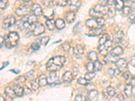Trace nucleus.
<instances>
[{
	"instance_id": "3c124183",
	"label": "nucleus",
	"mask_w": 135,
	"mask_h": 101,
	"mask_svg": "<svg viewBox=\"0 0 135 101\" xmlns=\"http://www.w3.org/2000/svg\"><path fill=\"white\" fill-rule=\"evenodd\" d=\"M86 97L81 94L77 95L75 97V101H86Z\"/></svg>"
},
{
	"instance_id": "a211bd4d",
	"label": "nucleus",
	"mask_w": 135,
	"mask_h": 101,
	"mask_svg": "<svg viewBox=\"0 0 135 101\" xmlns=\"http://www.w3.org/2000/svg\"><path fill=\"white\" fill-rule=\"evenodd\" d=\"M102 32H103V31L101 28H93L91 30L88 35L89 37H98L102 34Z\"/></svg>"
},
{
	"instance_id": "2f4dec72",
	"label": "nucleus",
	"mask_w": 135,
	"mask_h": 101,
	"mask_svg": "<svg viewBox=\"0 0 135 101\" xmlns=\"http://www.w3.org/2000/svg\"><path fill=\"white\" fill-rule=\"evenodd\" d=\"M37 20V16L34 15V14L33 15L29 16L28 17H26V20H27V22L30 25H32L35 23H36Z\"/></svg>"
},
{
	"instance_id": "49530a36",
	"label": "nucleus",
	"mask_w": 135,
	"mask_h": 101,
	"mask_svg": "<svg viewBox=\"0 0 135 101\" xmlns=\"http://www.w3.org/2000/svg\"><path fill=\"white\" fill-rule=\"evenodd\" d=\"M8 4V0H0V9H4Z\"/></svg>"
},
{
	"instance_id": "0e129e2a",
	"label": "nucleus",
	"mask_w": 135,
	"mask_h": 101,
	"mask_svg": "<svg viewBox=\"0 0 135 101\" xmlns=\"http://www.w3.org/2000/svg\"><path fill=\"white\" fill-rule=\"evenodd\" d=\"M86 101H88V100H86ZM89 101H90V100H89Z\"/></svg>"
},
{
	"instance_id": "bf43d9fd",
	"label": "nucleus",
	"mask_w": 135,
	"mask_h": 101,
	"mask_svg": "<svg viewBox=\"0 0 135 101\" xmlns=\"http://www.w3.org/2000/svg\"><path fill=\"white\" fill-rule=\"evenodd\" d=\"M0 101H6V99L2 96H0Z\"/></svg>"
},
{
	"instance_id": "e2e57ef3",
	"label": "nucleus",
	"mask_w": 135,
	"mask_h": 101,
	"mask_svg": "<svg viewBox=\"0 0 135 101\" xmlns=\"http://www.w3.org/2000/svg\"><path fill=\"white\" fill-rule=\"evenodd\" d=\"M123 2H128V0H122Z\"/></svg>"
},
{
	"instance_id": "dca6fc26",
	"label": "nucleus",
	"mask_w": 135,
	"mask_h": 101,
	"mask_svg": "<svg viewBox=\"0 0 135 101\" xmlns=\"http://www.w3.org/2000/svg\"><path fill=\"white\" fill-rule=\"evenodd\" d=\"M134 86L131 84H127L124 88V92L128 97H130L134 94Z\"/></svg>"
},
{
	"instance_id": "f704fd0d",
	"label": "nucleus",
	"mask_w": 135,
	"mask_h": 101,
	"mask_svg": "<svg viewBox=\"0 0 135 101\" xmlns=\"http://www.w3.org/2000/svg\"><path fill=\"white\" fill-rule=\"evenodd\" d=\"M89 15L91 16L93 18H99V17H103L102 14L95 12L93 9H90V11H89Z\"/></svg>"
},
{
	"instance_id": "37998d69",
	"label": "nucleus",
	"mask_w": 135,
	"mask_h": 101,
	"mask_svg": "<svg viewBox=\"0 0 135 101\" xmlns=\"http://www.w3.org/2000/svg\"><path fill=\"white\" fill-rule=\"evenodd\" d=\"M35 72L34 70H31L26 74V78L29 79L30 80H32L35 78Z\"/></svg>"
},
{
	"instance_id": "5701e85b",
	"label": "nucleus",
	"mask_w": 135,
	"mask_h": 101,
	"mask_svg": "<svg viewBox=\"0 0 135 101\" xmlns=\"http://www.w3.org/2000/svg\"><path fill=\"white\" fill-rule=\"evenodd\" d=\"M118 59V57L115 55H112L109 53V55H107L105 57V61L106 63H115V61Z\"/></svg>"
},
{
	"instance_id": "c85d7f7f",
	"label": "nucleus",
	"mask_w": 135,
	"mask_h": 101,
	"mask_svg": "<svg viewBox=\"0 0 135 101\" xmlns=\"http://www.w3.org/2000/svg\"><path fill=\"white\" fill-rule=\"evenodd\" d=\"M88 58L90 61H95L98 60V57H97V54L95 51H91L88 54Z\"/></svg>"
},
{
	"instance_id": "72a5a7b5",
	"label": "nucleus",
	"mask_w": 135,
	"mask_h": 101,
	"mask_svg": "<svg viewBox=\"0 0 135 101\" xmlns=\"http://www.w3.org/2000/svg\"><path fill=\"white\" fill-rule=\"evenodd\" d=\"M93 67H94V72H98L100 71L102 68V64L100 61L98 60L94 61L93 63Z\"/></svg>"
},
{
	"instance_id": "13d9d810",
	"label": "nucleus",
	"mask_w": 135,
	"mask_h": 101,
	"mask_svg": "<svg viewBox=\"0 0 135 101\" xmlns=\"http://www.w3.org/2000/svg\"><path fill=\"white\" fill-rule=\"evenodd\" d=\"M103 97H104V98H105V99H108V98H109V97L108 96V94H107V92H106L105 90H104L103 91Z\"/></svg>"
},
{
	"instance_id": "423d86ee",
	"label": "nucleus",
	"mask_w": 135,
	"mask_h": 101,
	"mask_svg": "<svg viewBox=\"0 0 135 101\" xmlns=\"http://www.w3.org/2000/svg\"><path fill=\"white\" fill-rule=\"evenodd\" d=\"M43 15L45 19L51 20L54 16V9L50 7H46L45 9H43Z\"/></svg>"
},
{
	"instance_id": "cd10ccee",
	"label": "nucleus",
	"mask_w": 135,
	"mask_h": 101,
	"mask_svg": "<svg viewBox=\"0 0 135 101\" xmlns=\"http://www.w3.org/2000/svg\"><path fill=\"white\" fill-rule=\"evenodd\" d=\"M105 91L106 92H107V94H108V96L109 97V98L114 97V96L116 94L115 89L113 87H112V86H108V87L105 89Z\"/></svg>"
},
{
	"instance_id": "aec40b11",
	"label": "nucleus",
	"mask_w": 135,
	"mask_h": 101,
	"mask_svg": "<svg viewBox=\"0 0 135 101\" xmlns=\"http://www.w3.org/2000/svg\"><path fill=\"white\" fill-rule=\"evenodd\" d=\"M123 52H124V50H123L122 48L120 46H117L111 50L110 53L112 54V55L117 56V57H119V56H120L121 55H122Z\"/></svg>"
},
{
	"instance_id": "a878e982",
	"label": "nucleus",
	"mask_w": 135,
	"mask_h": 101,
	"mask_svg": "<svg viewBox=\"0 0 135 101\" xmlns=\"http://www.w3.org/2000/svg\"><path fill=\"white\" fill-rule=\"evenodd\" d=\"M45 24H46L47 28L49 31H53V30L55 28V21L54 20V19H51V20H47L45 22Z\"/></svg>"
},
{
	"instance_id": "864d4df0",
	"label": "nucleus",
	"mask_w": 135,
	"mask_h": 101,
	"mask_svg": "<svg viewBox=\"0 0 135 101\" xmlns=\"http://www.w3.org/2000/svg\"><path fill=\"white\" fill-rule=\"evenodd\" d=\"M116 97L120 101H124V95H123L122 93L118 94Z\"/></svg>"
},
{
	"instance_id": "f8f14e48",
	"label": "nucleus",
	"mask_w": 135,
	"mask_h": 101,
	"mask_svg": "<svg viewBox=\"0 0 135 101\" xmlns=\"http://www.w3.org/2000/svg\"><path fill=\"white\" fill-rule=\"evenodd\" d=\"M84 53V47L81 44H77L73 49V53L76 57H80Z\"/></svg>"
},
{
	"instance_id": "412c9836",
	"label": "nucleus",
	"mask_w": 135,
	"mask_h": 101,
	"mask_svg": "<svg viewBox=\"0 0 135 101\" xmlns=\"http://www.w3.org/2000/svg\"><path fill=\"white\" fill-rule=\"evenodd\" d=\"M38 84L41 87H44L47 84V78L45 75H41L38 78Z\"/></svg>"
},
{
	"instance_id": "393cba45",
	"label": "nucleus",
	"mask_w": 135,
	"mask_h": 101,
	"mask_svg": "<svg viewBox=\"0 0 135 101\" xmlns=\"http://www.w3.org/2000/svg\"><path fill=\"white\" fill-rule=\"evenodd\" d=\"M5 94H6L7 97H9L11 98H14L16 97L15 92L13 90L12 88H11L10 87H6L5 88Z\"/></svg>"
},
{
	"instance_id": "603ef678",
	"label": "nucleus",
	"mask_w": 135,
	"mask_h": 101,
	"mask_svg": "<svg viewBox=\"0 0 135 101\" xmlns=\"http://www.w3.org/2000/svg\"><path fill=\"white\" fill-rule=\"evenodd\" d=\"M16 81L18 82V84H22V83H25V81H26V77L25 76H20L18 77V78H17L16 80Z\"/></svg>"
},
{
	"instance_id": "6ab92c4d",
	"label": "nucleus",
	"mask_w": 135,
	"mask_h": 101,
	"mask_svg": "<svg viewBox=\"0 0 135 101\" xmlns=\"http://www.w3.org/2000/svg\"><path fill=\"white\" fill-rule=\"evenodd\" d=\"M99 92L96 90H92L89 93V99L90 101H97L98 99Z\"/></svg>"
},
{
	"instance_id": "7ed1b4c3",
	"label": "nucleus",
	"mask_w": 135,
	"mask_h": 101,
	"mask_svg": "<svg viewBox=\"0 0 135 101\" xmlns=\"http://www.w3.org/2000/svg\"><path fill=\"white\" fill-rule=\"evenodd\" d=\"M23 6L19 7L16 9V14L18 16H25L29 14L31 11V7L30 6L28 2H25Z\"/></svg>"
},
{
	"instance_id": "e433bc0d",
	"label": "nucleus",
	"mask_w": 135,
	"mask_h": 101,
	"mask_svg": "<svg viewBox=\"0 0 135 101\" xmlns=\"http://www.w3.org/2000/svg\"><path fill=\"white\" fill-rule=\"evenodd\" d=\"M95 20L97 22V26H98L99 28H101V26H103L105 24V20L103 17H99V18H95Z\"/></svg>"
},
{
	"instance_id": "c756f323",
	"label": "nucleus",
	"mask_w": 135,
	"mask_h": 101,
	"mask_svg": "<svg viewBox=\"0 0 135 101\" xmlns=\"http://www.w3.org/2000/svg\"><path fill=\"white\" fill-rule=\"evenodd\" d=\"M99 51L100 54L103 56H106L108 54V49L106 47H105L102 44H99L98 47Z\"/></svg>"
},
{
	"instance_id": "2eb2a0df",
	"label": "nucleus",
	"mask_w": 135,
	"mask_h": 101,
	"mask_svg": "<svg viewBox=\"0 0 135 101\" xmlns=\"http://www.w3.org/2000/svg\"><path fill=\"white\" fill-rule=\"evenodd\" d=\"M124 32L122 31H118V32H115L114 34V40L113 41L115 43V44H118V43H120L123 40V38H124Z\"/></svg>"
},
{
	"instance_id": "f257e3e1",
	"label": "nucleus",
	"mask_w": 135,
	"mask_h": 101,
	"mask_svg": "<svg viewBox=\"0 0 135 101\" xmlns=\"http://www.w3.org/2000/svg\"><path fill=\"white\" fill-rule=\"evenodd\" d=\"M66 62V58L64 56H55L52 57L47 63V70L49 72H56L63 67L64 64Z\"/></svg>"
},
{
	"instance_id": "680f3d73",
	"label": "nucleus",
	"mask_w": 135,
	"mask_h": 101,
	"mask_svg": "<svg viewBox=\"0 0 135 101\" xmlns=\"http://www.w3.org/2000/svg\"><path fill=\"white\" fill-rule=\"evenodd\" d=\"M130 1H131V2H132V3H133V4H134V0H130Z\"/></svg>"
},
{
	"instance_id": "ddd939ff",
	"label": "nucleus",
	"mask_w": 135,
	"mask_h": 101,
	"mask_svg": "<svg viewBox=\"0 0 135 101\" xmlns=\"http://www.w3.org/2000/svg\"><path fill=\"white\" fill-rule=\"evenodd\" d=\"M13 90L15 92L16 97H22L24 94V88L22 87L19 84H16L13 86Z\"/></svg>"
},
{
	"instance_id": "c9c22d12",
	"label": "nucleus",
	"mask_w": 135,
	"mask_h": 101,
	"mask_svg": "<svg viewBox=\"0 0 135 101\" xmlns=\"http://www.w3.org/2000/svg\"><path fill=\"white\" fill-rule=\"evenodd\" d=\"M122 16H127L131 12L132 9L129 6H124L122 8Z\"/></svg>"
},
{
	"instance_id": "f03ea898",
	"label": "nucleus",
	"mask_w": 135,
	"mask_h": 101,
	"mask_svg": "<svg viewBox=\"0 0 135 101\" xmlns=\"http://www.w3.org/2000/svg\"><path fill=\"white\" fill-rule=\"evenodd\" d=\"M4 40L6 47L12 49L18 44L20 40V37L16 32H11L6 36Z\"/></svg>"
},
{
	"instance_id": "b1692460",
	"label": "nucleus",
	"mask_w": 135,
	"mask_h": 101,
	"mask_svg": "<svg viewBox=\"0 0 135 101\" xmlns=\"http://www.w3.org/2000/svg\"><path fill=\"white\" fill-rule=\"evenodd\" d=\"M55 26L58 30L63 29L65 27V26H66L65 21L63 20V19H61V18L57 19L56 21L55 22Z\"/></svg>"
},
{
	"instance_id": "1a4fd4ad",
	"label": "nucleus",
	"mask_w": 135,
	"mask_h": 101,
	"mask_svg": "<svg viewBox=\"0 0 135 101\" xmlns=\"http://www.w3.org/2000/svg\"><path fill=\"white\" fill-rule=\"evenodd\" d=\"M115 65H116V68H118L121 72L127 67L128 63L125 59H119L115 61Z\"/></svg>"
},
{
	"instance_id": "c03bdc74",
	"label": "nucleus",
	"mask_w": 135,
	"mask_h": 101,
	"mask_svg": "<svg viewBox=\"0 0 135 101\" xmlns=\"http://www.w3.org/2000/svg\"><path fill=\"white\" fill-rule=\"evenodd\" d=\"M78 83L79 84L83 85V86H86V85L89 84V82L87 80H86L84 78H80L78 80Z\"/></svg>"
},
{
	"instance_id": "ea45409f",
	"label": "nucleus",
	"mask_w": 135,
	"mask_h": 101,
	"mask_svg": "<svg viewBox=\"0 0 135 101\" xmlns=\"http://www.w3.org/2000/svg\"><path fill=\"white\" fill-rule=\"evenodd\" d=\"M29 84H30V86H31V88L33 90H37V89L40 87L38 83H37L35 80H31V82H29Z\"/></svg>"
},
{
	"instance_id": "6e6552de",
	"label": "nucleus",
	"mask_w": 135,
	"mask_h": 101,
	"mask_svg": "<svg viewBox=\"0 0 135 101\" xmlns=\"http://www.w3.org/2000/svg\"><path fill=\"white\" fill-rule=\"evenodd\" d=\"M81 6V1L80 0H70V11L76 12L78 10Z\"/></svg>"
},
{
	"instance_id": "7c9ffc66",
	"label": "nucleus",
	"mask_w": 135,
	"mask_h": 101,
	"mask_svg": "<svg viewBox=\"0 0 135 101\" xmlns=\"http://www.w3.org/2000/svg\"><path fill=\"white\" fill-rule=\"evenodd\" d=\"M52 1L54 4L62 7L66 6L68 2V0H52Z\"/></svg>"
},
{
	"instance_id": "a18cd8bd",
	"label": "nucleus",
	"mask_w": 135,
	"mask_h": 101,
	"mask_svg": "<svg viewBox=\"0 0 135 101\" xmlns=\"http://www.w3.org/2000/svg\"><path fill=\"white\" fill-rule=\"evenodd\" d=\"M108 15L109 18H113V17L115 16V8H110L108 9Z\"/></svg>"
},
{
	"instance_id": "4468645a",
	"label": "nucleus",
	"mask_w": 135,
	"mask_h": 101,
	"mask_svg": "<svg viewBox=\"0 0 135 101\" xmlns=\"http://www.w3.org/2000/svg\"><path fill=\"white\" fill-rule=\"evenodd\" d=\"M65 19L68 24L72 23L76 19V13L72 11L67 12L65 15Z\"/></svg>"
},
{
	"instance_id": "bb28decb",
	"label": "nucleus",
	"mask_w": 135,
	"mask_h": 101,
	"mask_svg": "<svg viewBox=\"0 0 135 101\" xmlns=\"http://www.w3.org/2000/svg\"><path fill=\"white\" fill-rule=\"evenodd\" d=\"M124 3L122 0H115L114 4H115V10H122L124 7Z\"/></svg>"
},
{
	"instance_id": "5fc2aeb1",
	"label": "nucleus",
	"mask_w": 135,
	"mask_h": 101,
	"mask_svg": "<svg viewBox=\"0 0 135 101\" xmlns=\"http://www.w3.org/2000/svg\"><path fill=\"white\" fill-rule=\"evenodd\" d=\"M128 20L131 24H134V14H131V15L130 16V17H129Z\"/></svg>"
},
{
	"instance_id": "79ce46f5",
	"label": "nucleus",
	"mask_w": 135,
	"mask_h": 101,
	"mask_svg": "<svg viewBox=\"0 0 135 101\" xmlns=\"http://www.w3.org/2000/svg\"><path fill=\"white\" fill-rule=\"evenodd\" d=\"M120 71L119 70L118 68H116V69H113V68H110V69H109V70H108V74H109L111 76L117 75H118V74H120Z\"/></svg>"
},
{
	"instance_id": "4be33fe9",
	"label": "nucleus",
	"mask_w": 135,
	"mask_h": 101,
	"mask_svg": "<svg viewBox=\"0 0 135 101\" xmlns=\"http://www.w3.org/2000/svg\"><path fill=\"white\" fill-rule=\"evenodd\" d=\"M86 26L89 28H99L97 26V22L95 20V18L89 19L86 21Z\"/></svg>"
},
{
	"instance_id": "58836bf2",
	"label": "nucleus",
	"mask_w": 135,
	"mask_h": 101,
	"mask_svg": "<svg viewBox=\"0 0 135 101\" xmlns=\"http://www.w3.org/2000/svg\"><path fill=\"white\" fill-rule=\"evenodd\" d=\"M39 40H40L41 44L43 45V46H45L49 43V40H50V37H48V36H45V37H41Z\"/></svg>"
},
{
	"instance_id": "f3484780",
	"label": "nucleus",
	"mask_w": 135,
	"mask_h": 101,
	"mask_svg": "<svg viewBox=\"0 0 135 101\" xmlns=\"http://www.w3.org/2000/svg\"><path fill=\"white\" fill-rule=\"evenodd\" d=\"M62 80L64 82L67 83H70L72 82V80H73V74L70 71H68L64 73V74L62 76Z\"/></svg>"
},
{
	"instance_id": "9b49d317",
	"label": "nucleus",
	"mask_w": 135,
	"mask_h": 101,
	"mask_svg": "<svg viewBox=\"0 0 135 101\" xmlns=\"http://www.w3.org/2000/svg\"><path fill=\"white\" fill-rule=\"evenodd\" d=\"M57 81H58V77L55 72H51L49 77L47 78V84L49 85H52L54 84H57Z\"/></svg>"
},
{
	"instance_id": "20e7f679",
	"label": "nucleus",
	"mask_w": 135,
	"mask_h": 101,
	"mask_svg": "<svg viewBox=\"0 0 135 101\" xmlns=\"http://www.w3.org/2000/svg\"><path fill=\"white\" fill-rule=\"evenodd\" d=\"M16 22L15 17L14 16H9L5 19L3 22L2 27L4 30L9 29L11 27H12Z\"/></svg>"
},
{
	"instance_id": "473e14b6",
	"label": "nucleus",
	"mask_w": 135,
	"mask_h": 101,
	"mask_svg": "<svg viewBox=\"0 0 135 101\" xmlns=\"http://www.w3.org/2000/svg\"><path fill=\"white\" fill-rule=\"evenodd\" d=\"M109 39V37L108 34H103V36H101V37L99 40V44H104Z\"/></svg>"
},
{
	"instance_id": "8fccbe9b",
	"label": "nucleus",
	"mask_w": 135,
	"mask_h": 101,
	"mask_svg": "<svg viewBox=\"0 0 135 101\" xmlns=\"http://www.w3.org/2000/svg\"><path fill=\"white\" fill-rule=\"evenodd\" d=\"M39 48H40V44L37 43V42H35V43H32V44H31V49L32 50H37L38 49H39Z\"/></svg>"
},
{
	"instance_id": "39448f33",
	"label": "nucleus",
	"mask_w": 135,
	"mask_h": 101,
	"mask_svg": "<svg viewBox=\"0 0 135 101\" xmlns=\"http://www.w3.org/2000/svg\"><path fill=\"white\" fill-rule=\"evenodd\" d=\"M32 28V33L34 36H38L43 34V32L45 31V28L44 25H43L42 24H36L35 23L32 25L31 26Z\"/></svg>"
},
{
	"instance_id": "052dcab7",
	"label": "nucleus",
	"mask_w": 135,
	"mask_h": 101,
	"mask_svg": "<svg viewBox=\"0 0 135 101\" xmlns=\"http://www.w3.org/2000/svg\"><path fill=\"white\" fill-rule=\"evenodd\" d=\"M22 2H30L31 0H22Z\"/></svg>"
},
{
	"instance_id": "0eeeda50",
	"label": "nucleus",
	"mask_w": 135,
	"mask_h": 101,
	"mask_svg": "<svg viewBox=\"0 0 135 101\" xmlns=\"http://www.w3.org/2000/svg\"><path fill=\"white\" fill-rule=\"evenodd\" d=\"M31 11L36 16H41L43 15V8H41V5L38 3H34L31 6Z\"/></svg>"
},
{
	"instance_id": "de8ad7c7",
	"label": "nucleus",
	"mask_w": 135,
	"mask_h": 101,
	"mask_svg": "<svg viewBox=\"0 0 135 101\" xmlns=\"http://www.w3.org/2000/svg\"><path fill=\"white\" fill-rule=\"evenodd\" d=\"M86 69L89 72H94V67H93V62H89L86 65Z\"/></svg>"
},
{
	"instance_id": "9d476101",
	"label": "nucleus",
	"mask_w": 135,
	"mask_h": 101,
	"mask_svg": "<svg viewBox=\"0 0 135 101\" xmlns=\"http://www.w3.org/2000/svg\"><path fill=\"white\" fill-rule=\"evenodd\" d=\"M108 9H109V8H108L107 6H103V5H101L99 3V4L95 6L93 9L95 12L100 13V14H101L103 16H104L105 14H106L108 13Z\"/></svg>"
},
{
	"instance_id": "4c0bfd02",
	"label": "nucleus",
	"mask_w": 135,
	"mask_h": 101,
	"mask_svg": "<svg viewBox=\"0 0 135 101\" xmlns=\"http://www.w3.org/2000/svg\"><path fill=\"white\" fill-rule=\"evenodd\" d=\"M95 75H96V74H95V72H89L85 74V75H84V78H85L86 80H87L88 81H89V80L93 79V78L95 77Z\"/></svg>"
},
{
	"instance_id": "a19ab883",
	"label": "nucleus",
	"mask_w": 135,
	"mask_h": 101,
	"mask_svg": "<svg viewBox=\"0 0 135 101\" xmlns=\"http://www.w3.org/2000/svg\"><path fill=\"white\" fill-rule=\"evenodd\" d=\"M122 76L126 82H130L131 80V78H132V74H131V72H128V71L127 72H125L124 73H123Z\"/></svg>"
},
{
	"instance_id": "6e6d98bb",
	"label": "nucleus",
	"mask_w": 135,
	"mask_h": 101,
	"mask_svg": "<svg viewBox=\"0 0 135 101\" xmlns=\"http://www.w3.org/2000/svg\"><path fill=\"white\" fill-rule=\"evenodd\" d=\"M115 0H106V4L108 6H113L114 4Z\"/></svg>"
},
{
	"instance_id": "4d7b16f0",
	"label": "nucleus",
	"mask_w": 135,
	"mask_h": 101,
	"mask_svg": "<svg viewBox=\"0 0 135 101\" xmlns=\"http://www.w3.org/2000/svg\"><path fill=\"white\" fill-rule=\"evenodd\" d=\"M4 42H5L4 38H3V37H2V36H0V48L3 46V43H4Z\"/></svg>"
},
{
	"instance_id": "09e8293b",
	"label": "nucleus",
	"mask_w": 135,
	"mask_h": 101,
	"mask_svg": "<svg viewBox=\"0 0 135 101\" xmlns=\"http://www.w3.org/2000/svg\"><path fill=\"white\" fill-rule=\"evenodd\" d=\"M61 47H62V49L64 50L65 52H68L70 49V44L68 43H65L62 44Z\"/></svg>"
}]
</instances>
